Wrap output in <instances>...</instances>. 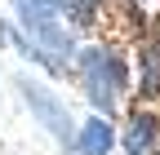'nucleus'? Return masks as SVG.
I'll use <instances>...</instances> for the list:
<instances>
[{
	"mask_svg": "<svg viewBox=\"0 0 160 155\" xmlns=\"http://www.w3.org/2000/svg\"><path fill=\"white\" fill-rule=\"evenodd\" d=\"M13 5H18V18L27 22V31H36L40 45H49L53 53H71V35L58 22V13H67L71 0H13Z\"/></svg>",
	"mask_w": 160,
	"mask_h": 155,
	"instance_id": "nucleus-1",
	"label": "nucleus"
},
{
	"mask_svg": "<svg viewBox=\"0 0 160 155\" xmlns=\"http://www.w3.org/2000/svg\"><path fill=\"white\" fill-rule=\"evenodd\" d=\"M80 62H85V89H89L93 106L111 111V106H116V89H120V80H125L120 62H116L107 49H89L85 58H80Z\"/></svg>",
	"mask_w": 160,
	"mask_h": 155,
	"instance_id": "nucleus-2",
	"label": "nucleus"
},
{
	"mask_svg": "<svg viewBox=\"0 0 160 155\" xmlns=\"http://www.w3.org/2000/svg\"><path fill=\"white\" fill-rule=\"evenodd\" d=\"M18 93H22V98H27V106L36 111V120L45 124V129H49V133H53V138L62 142V146H71V115L62 111V102H58L49 89L31 84V80H18Z\"/></svg>",
	"mask_w": 160,
	"mask_h": 155,
	"instance_id": "nucleus-3",
	"label": "nucleus"
},
{
	"mask_svg": "<svg viewBox=\"0 0 160 155\" xmlns=\"http://www.w3.org/2000/svg\"><path fill=\"white\" fill-rule=\"evenodd\" d=\"M116 146V133H111V124L98 115V120H89L85 129H80V142H76V151L80 155H107Z\"/></svg>",
	"mask_w": 160,
	"mask_h": 155,
	"instance_id": "nucleus-4",
	"label": "nucleus"
},
{
	"mask_svg": "<svg viewBox=\"0 0 160 155\" xmlns=\"http://www.w3.org/2000/svg\"><path fill=\"white\" fill-rule=\"evenodd\" d=\"M125 146H129V155H147V151H156V120H151V115H133V120H129V129H125Z\"/></svg>",
	"mask_w": 160,
	"mask_h": 155,
	"instance_id": "nucleus-5",
	"label": "nucleus"
},
{
	"mask_svg": "<svg viewBox=\"0 0 160 155\" xmlns=\"http://www.w3.org/2000/svg\"><path fill=\"white\" fill-rule=\"evenodd\" d=\"M0 40H5V45H13V49L22 53V58H31V62H40V67H49V71H58V67H62V62H58V58H49L45 49H36V45H27L22 35H18L13 27H5V22H0Z\"/></svg>",
	"mask_w": 160,
	"mask_h": 155,
	"instance_id": "nucleus-6",
	"label": "nucleus"
}]
</instances>
